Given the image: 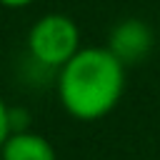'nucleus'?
I'll return each instance as SVG.
<instances>
[{"instance_id": "f257e3e1", "label": "nucleus", "mask_w": 160, "mask_h": 160, "mask_svg": "<svg viewBox=\"0 0 160 160\" xmlns=\"http://www.w3.org/2000/svg\"><path fill=\"white\" fill-rule=\"evenodd\" d=\"M125 90V62L110 48H80L58 72V98L68 115L100 120Z\"/></svg>"}, {"instance_id": "f03ea898", "label": "nucleus", "mask_w": 160, "mask_h": 160, "mask_svg": "<svg viewBox=\"0 0 160 160\" xmlns=\"http://www.w3.org/2000/svg\"><path fill=\"white\" fill-rule=\"evenodd\" d=\"M30 55L45 68H62L80 50V32L75 20L62 12L42 15L28 35Z\"/></svg>"}, {"instance_id": "7ed1b4c3", "label": "nucleus", "mask_w": 160, "mask_h": 160, "mask_svg": "<svg viewBox=\"0 0 160 160\" xmlns=\"http://www.w3.org/2000/svg\"><path fill=\"white\" fill-rule=\"evenodd\" d=\"M108 48L128 65V62H138L142 60L150 48H152V30L148 22L138 20V18H130V20H122L120 25H115V30L110 32V42Z\"/></svg>"}, {"instance_id": "20e7f679", "label": "nucleus", "mask_w": 160, "mask_h": 160, "mask_svg": "<svg viewBox=\"0 0 160 160\" xmlns=\"http://www.w3.org/2000/svg\"><path fill=\"white\" fill-rule=\"evenodd\" d=\"M0 158L2 160H58L50 140L30 130L10 132L8 140L0 145Z\"/></svg>"}, {"instance_id": "39448f33", "label": "nucleus", "mask_w": 160, "mask_h": 160, "mask_svg": "<svg viewBox=\"0 0 160 160\" xmlns=\"http://www.w3.org/2000/svg\"><path fill=\"white\" fill-rule=\"evenodd\" d=\"M12 132V110L2 102L0 98V145L8 140V135Z\"/></svg>"}, {"instance_id": "423d86ee", "label": "nucleus", "mask_w": 160, "mask_h": 160, "mask_svg": "<svg viewBox=\"0 0 160 160\" xmlns=\"http://www.w3.org/2000/svg\"><path fill=\"white\" fill-rule=\"evenodd\" d=\"M30 2L32 0H0V5H5V8H25Z\"/></svg>"}, {"instance_id": "0eeeda50", "label": "nucleus", "mask_w": 160, "mask_h": 160, "mask_svg": "<svg viewBox=\"0 0 160 160\" xmlns=\"http://www.w3.org/2000/svg\"><path fill=\"white\" fill-rule=\"evenodd\" d=\"M0 160H2V158H0Z\"/></svg>"}]
</instances>
